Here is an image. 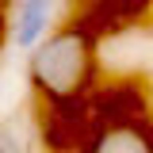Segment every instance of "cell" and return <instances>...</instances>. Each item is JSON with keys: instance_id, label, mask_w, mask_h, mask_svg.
<instances>
[{"instance_id": "1", "label": "cell", "mask_w": 153, "mask_h": 153, "mask_svg": "<svg viewBox=\"0 0 153 153\" xmlns=\"http://www.w3.org/2000/svg\"><path fill=\"white\" fill-rule=\"evenodd\" d=\"M92 76V38L80 27H61L31 50V80L50 100H73Z\"/></svg>"}, {"instance_id": "4", "label": "cell", "mask_w": 153, "mask_h": 153, "mask_svg": "<svg viewBox=\"0 0 153 153\" xmlns=\"http://www.w3.org/2000/svg\"><path fill=\"white\" fill-rule=\"evenodd\" d=\"M0 153H19V130H16V123H4V126H0Z\"/></svg>"}, {"instance_id": "3", "label": "cell", "mask_w": 153, "mask_h": 153, "mask_svg": "<svg viewBox=\"0 0 153 153\" xmlns=\"http://www.w3.org/2000/svg\"><path fill=\"white\" fill-rule=\"evenodd\" d=\"M88 153H153V134L138 123H111L92 138Z\"/></svg>"}, {"instance_id": "5", "label": "cell", "mask_w": 153, "mask_h": 153, "mask_svg": "<svg viewBox=\"0 0 153 153\" xmlns=\"http://www.w3.org/2000/svg\"><path fill=\"white\" fill-rule=\"evenodd\" d=\"M0 8H4V0H0Z\"/></svg>"}, {"instance_id": "2", "label": "cell", "mask_w": 153, "mask_h": 153, "mask_svg": "<svg viewBox=\"0 0 153 153\" xmlns=\"http://www.w3.org/2000/svg\"><path fill=\"white\" fill-rule=\"evenodd\" d=\"M50 19H54V0H19L16 16H12V38L23 50H35L38 42L50 31Z\"/></svg>"}]
</instances>
